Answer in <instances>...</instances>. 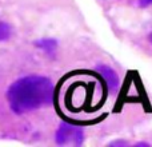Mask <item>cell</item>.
<instances>
[{"label":"cell","mask_w":152,"mask_h":147,"mask_svg":"<svg viewBox=\"0 0 152 147\" xmlns=\"http://www.w3.org/2000/svg\"><path fill=\"white\" fill-rule=\"evenodd\" d=\"M55 140L59 146H81L84 142V131L79 126L63 123L56 131Z\"/></svg>","instance_id":"2"},{"label":"cell","mask_w":152,"mask_h":147,"mask_svg":"<svg viewBox=\"0 0 152 147\" xmlns=\"http://www.w3.org/2000/svg\"><path fill=\"white\" fill-rule=\"evenodd\" d=\"M35 44H36V47L39 48V50L44 51V52L50 54V55L55 54V51L58 50V42H56L55 39H52V37H43V39H39Z\"/></svg>","instance_id":"4"},{"label":"cell","mask_w":152,"mask_h":147,"mask_svg":"<svg viewBox=\"0 0 152 147\" xmlns=\"http://www.w3.org/2000/svg\"><path fill=\"white\" fill-rule=\"evenodd\" d=\"M11 26L4 21H0V42H5L11 36Z\"/></svg>","instance_id":"5"},{"label":"cell","mask_w":152,"mask_h":147,"mask_svg":"<svg viewBox=\"0 0 152 147\" xmlns=\"http://www.w3.org/2000/svg\"><path fill=\"white\" fill-rule=\"evenodd\" d=\"M97 70H99V72L103 75V78L105 79V82H107L111 91H115L119 87V78H118V75H116V72L108 66H97Z\"/></svg>","instance_id":"3"},{"label":"cell","mask_w":152,"mask_h":147,"mask_svg":"<svg viewBox=\"0 0 152 147\" xmlns=\"http://www.w3.org/2000/svg\"><path fill=\"white\" fill-rule=\"evenodd\" d=\"M148 39H150V42L152 43V32H151V34H150V37H148Z\"/></svg>","instance_id":"7"},{"label":"cell","mask_w":152,"mask_h":147,"mask_svg":"<svg viewBox=\"0 0 152 147\" xmlns=\"http://www.w3.org/2000/svg\"><path fill=\"white\" fill-rule=\"evenodd\" d=\"M52 82L40 75H29L18 79L7 92L10 107L16 114H26L45 107L52 103Z\"/></svg>","instance_id":"1"},{"label":"cell","mask_w":152,"mask_h":147,"mask_svg":"<svg viewBox=\"0 0 152 147\" xmlns=\"http://www.w3.org/2000/svg\"><path fill=\"white\" fill-rule=\"evenodd\" d=\"M137 4L140 7H148V5L152 4V0H137Z\"/></svg>","instance_id":"6"}]
</instances>
